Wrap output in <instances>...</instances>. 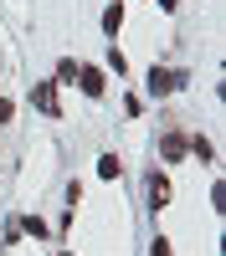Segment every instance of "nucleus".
Instances as JSON below:
<instances>
[{
	"mask_svg": "<svg viewBox=\"0 0 226 256\" xmlns=\"http://www.w3.org/2000/svg\"><path fill=\"white\" fill-rule=\"evenodd\" d=\"M31 102H36L47 118H57V82H36V88H31Z\"/></svg>",
	"mask_w": 226,
	"mask_h": 256,
	"instance_id": "obj_1",
	"label": "nucleus"
},
{
	"mask_svg": "<svg viewBox=\"0 0 226 256\" xmlns=\"http://www.w3.org/2000/svg\"><path fill=\"white\" fill-rule=\"evenodd\" d=\"M180 82H185L180 72H164V67H154V72H149V92H154V98H164V92H175Z\"/></svg>",
	"mask_w": 226,
	"mask_h": 256,
	"instance_id": "obj_2",
	"label": "nucleus"
},
{
	"mask_svg": "<svg viewBox=\"0 0 226 256\" xmlns=\"http://www.w3.org/2000/svg\"><path fill=\"white\" fill-rule=\"evenodd\" d=\"M77 88L88 92V98H103V88H108V82H103L98 67H77Z\"/></svg>",
	"mask_w": 226,
	"mask_h": 256,
	"instance_id": "obj_3",
	"label": "nucleus"
},
{
	"mask_svg": "<svg viewBox=\"0 0 226 256\" xmlns=\"http://www.w3.org/2000/svg\"><path fill=\"white\" fill-rule=\"evenodd\" d=\"M118 26H123V6L113 0V6L103 10V31H108V36H118Z\"/></svg>",
	"mask_w": 226,
	"mask_h": 256,
	"instance_id": "obj_4",
	"label": "nucleus"
},
{
	"mask_svg": "<svg viewBox=\"0 0 226 256\" xmlns=\"http://www.w3.org/2000/svg\"><path fill=\"white\" fill-rule=\"evenodd\" d=\"M159 148H164V159L175 164V159L185 154V138H180V134H164V144H159Z\"/></svg>",
	"mask_w": 226,
	"mask_h": 256,
	"instance_id": "obj_5",
	"label": "nucleus"
},
{
	"mask_svg": "<svg viewBox=\"0 0 226 256\" xmlns=\"http://www.w3.org/2000/svg\"><path fill=\"white\" fill-rule=\"evenodd\" d=\"M149 200H154V205L170 200V184H164V174H149Z\"/></svg>",
	"mask_w": 226,
	"mask_h": 256,
	"instance_id": "obj_6",
	"label": "nucleus"
},
{
	"mask_svg": "<svg viewBox=\"0 0 226 256\" xmlns=\"http://www.w3.org/2000/svg\"><path fill=\"white\" fill-rule=\"evenodd\" d=\"M118 169H123V164H118V154H103V159H98V174H103V180H113Z\"/></svg>",
	"mask_w": 226,
	"mask_h": 256,
	"instance_id": "obj_7",
	"label": "nucleus"
},
{
	"mask_svg": "<svg viewBox=\"0 0 226 256\" xmlns=\"http://www.w3.org/2000/svg\"><path fill=\"white\" fill-rule=\"evenodd\" d=\"M21 230H26V236H36V241H41V236H47V220H41V216H26V220H21Z\"/></svg>",
	"mask_w": 226,
	"mask_h": 256,
	"instance_id": "obj_8",
	"label": "nucleus"
},
{
	"mask_svg": "<svg viewBox=\"0 0 226 256\" xmlns=\"http://www.w3.org/2000/svg\"><path fill=\"white\" fill-rule=\"evenodd\" d=\"M149 256H175V251H170V241H164V236H159V241L149 246Z\"/></svg>",
	"mask_w": 226,
	"mask_h": 256,
	"instance_id": "obj_9",
	"label": "nucleus"
},
{
	"mask_svg": "<svg viewBox=\"0 0 226 256\" xmlns=\"http://www.w3.org/2000/svg\"><path fill=\"white\" fill-rule=\"evenodd\" d=\"M11 113H16V108H11V98H0V128L11 123Z\"/></svg>",
	"mask_w": 226,
	"mask_h": 256,
	"instance_id": "obj_10",
	"label": "nucleus"
},
{
	"mask_svg": "<svg viewBox=\"0 0 226 256\" xmlns=\"http://www.w3.org/2000/svg\"><path fill=\"white\" fill-rule=\"evenodd\" d=\"M175 6H180V0H159V10H175Z\"/></svg>",
	"mask_w": 226,
	"mask_h": 256,
	"instance_id": "obj_11",
	"label": "nucleus"
}]
</instances>
